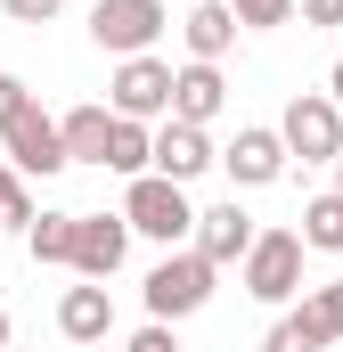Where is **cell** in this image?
Segmentation results:
<instances>
[{"label": "cell", "mask_w": 343, "mask_h": 352, "mask_svg": "<svg viewBox=\"0 0 343 352\" xmlns=\"http://www.w3.org/2000/svg\"><path fill=\"white\" fill-rule=\"evenodd\" d=\"M213 278H221V270L204 263L196 246H164V263L147 270V287H139V295H147V320H164V328L196 320V311L213 303Z\"/></svg>", "instance_id": "6da1fadb"}, {"label": "cell", "mask_w": 343, "mask_h": 352, "mask_svg": "<svg viewBox=\"0 0 343 352\" xmlns=\"http://www.w3.org/2000/svg\"><path fill=\"white\" fill-rule=\"evenodd\" d=\"M237 278H246V295H254V303L286 311V303L303 295V238H294V230H254V246H246Z\"/></svg>", "instance_id": "7a4b0ae2"}, {"label": "cell", "mask_w": 343, "mask_h": 352, "mask_svg": "<svg viewBox=\"0 0 343 352\" xmlns=\"http://www.w3.org/2000/svg\"><path fill=\"white\" fill-rule=\"evenodd\" d=\"M123 221H131V238H156V246H188V230H196V205H188V188H180V180L139 173L131 188H123Z\"/></svg>", "instance_id": "3957f363"}, {"label": "cell", "mask_w": 343, "mask_h": 352, "mask_svg": "<svg viewBox=\"0 0 343 352\" xmlns=\"http://www.w3.org/2000/svg\"><path fill=\"white\" fill-rule=\"evenodd\" d=\"M278 140H286V164L303 156V164H335L343 156V115L327 90H294L286 98V115H278Z\"/></svg>", "instance_id": "277c9868"}, {"label": "cell", "mask_w": 343, "mask_h": 352, "mask_svg": "<svg viewBox=\"0 0 343 352\" xmlns=\"http://www.w3.org/2000/svg\"><path fill=\"white\" fill-rule=\"evenodd\" d=\"M172 8L164 0H98L90 8V41L106 50V58H147L156 41H164Z\"/></svg>", "instance_id": "5b68a950"}, {"label": "cell", "mask_w": 343, "mask_h": 352, "mask_svg": "<svg viewBox=\"0 0 343 352\" xmlns=\"http://www.w3.org/2000/svg\"><path fill=\"white\" fill-rule=\"evenodd\" d=\"M0 148H8V173H16V180H49V173H66V140H58V115H41L33 98L8 115Z\"/></svg>", "instance_id": "8992f818"}, {"label": "cell", "mask_w": 343, "mask_h": 352, "mask_svg": "<svg viewBox=\"0 0 343 352\" xmlns=\"http://www.w3.org/2000/svg\"><path fill=\"white\" fill-rule=\"evenodd\" d=\"M106 90H115L106 115H123V123H164L172 115V66L156 58V50H147V58H123Z\"/></svg>", "instance_id": "52a82bcc"}, {"label": "cell", "mask_w": 343, "mask_h": 352, "mask_svg": "<svg viewBox=\"0 0 343 352\" xmlns=\"http://www.w3.org/2000/svg\"><path fill=\"white\" fill-rule=\"evenodd\" d=\"M123 254H131V221H123V213H74V278H98V287H106V278H115V270H123Z\"/></svg>", "instance_id": "ba28073f"}, {"label": "cell", "mask_w": 343, "mask_h": 352, "mask_svg": "<svg viewBox=\"0 0 343 352\" xmlns=\"http://www.w3.org/2000/svg\"><path fill=\"white\" fill-rule=\"evenodd\" d=\"M213 164L229 173V188H270V180L286 173V140H278L270 123H246L229 148H213Z\"/></svg>", "instance_id": "9c48e42d"}, {"label": "cell", "mask_w": 343, "mask_h": 352, "mask_svg": "<svg viewBox=\"0 0 343 352\" xmlns=\"http://www.w3.org/2000/svg\"><path fill=\"white\" fill-rule=\"evenodd\" d=\"M147 173L156 180H180V188H188V180L196 173H213V140H204V131H196V123H156V131H147Z\"/></svg>", "instance_id": "30bf717a"}, {"label": "cell", "mask_w": 343, "mask_h": 352, "mask_svg": "<svg viewBox=\"0 0 343 352\" xmlns=\"http://www.w3.org/2000/svg\"><path fill=\"white\" fill-rule=\"evenodd\" d=\"M254 213H246V205H237V197H229V205H204V213H196V230H188V246H196V254H204V263L213 270H229V263H246V246H254Z\"/></svg>", "instance_id": "8fae6325"}, {"label": "cell", "mask_w": 343, "mask_h": 352, "mask_svg": "<svg viewBox=\"0 0 343 352\" xmlns=\"http://www.w3.org/2000/svg\"><path fill=\"white\" fill-rule=\"evenodd\" d=\"M58 336H66V344H106V336H115V295H106L98 278H82V287L58 295Z\"/></svg>", "instance_id": "7c38bea8"}, {"label": "cell", "mask_w": 343, "mask_h": 352, "mask_svg": "<svg viewBox=\"0 0 343 352\" xmlns=\"http://www.w3.org/2000/svg\"><path fill=\"white\" fill-rule=\"evenodd\" d=\"M221 107H229V82H221V66H196V58H188V66L172 74V123H196V131H204Z\"/></svg>", "instance_id": "4fadbf2b"}, {"label": "cell", "mask_w": 343, "mask_h": 352, "mask_svg": "<svg viewBox=\"0 0 343 352\" xmlns=\"http://www.w3.org/2000/svg\"><path fill=\"white\" fill-rule=\"evenodd\" d=\"M180 41H188V58H196V66H221V58H229V41H237V16H229L221 0H196V8L180 16Z\"/></svg>", "instance_id": "5bb4252c"}, {"label": "cell", "mask_w": 343, "mask_h": 352, "mask_svg": "<svg viewBox=\"0 0 343 352\" xmlns=\"http://www.w3.org/2000/svg\"><path fill=\"white\" fill-rule=\"evenodd\" d=\"M106 123H115L106 107H66V115H58V140H66V164H98V156H106Z\"/></svg>", "instance_id": "9a60e30c"}, {"label": "cell", "mask_w": 343, "mask_h": 352, "mask_svg": "<svg viewBox=\"0 0 343 352\" xmlns=\"http://www.w3.org/2000/svg\"><path fill=\"white\" fill-rule=\"evenodd\" d=\"M25 254L41 270H66L74 263V213H33L25 221Z\"/></svg>", "instance_id": "2e32d148"}, {"label": "cell", "mask_w": 343, "mask_h": 352, "mask_svg": "<svg viewBox=\"0 0 343 352\" xmlns=\"http://www.w3.org/2000/svg\"><path fill=\"white\" fill-rule=\"evenodd\" d=\"M294 238H303V254H343V197L335 188L303 205V230H294Z\"/></svg>", "instance_id": "e0dca14e"}, {"label": "cell", "mask_w": 343, "mask_h": 352, "mask_svg": "<svg viewBox=\"0 0 343 352\" xmlns=\"http://www.w3.org/2000/svg\"><path fill=\"white\" fill-rule=\"evenodd\" d=\"M98 173H123V180H139L147 173V123H106V156H98Z\"/></svg>", "instance_id": "ac0fdd59"}, {"label": "cell", "mask_w": 343, "mask_h": 352, "mask_svg": "<svg viewBox=\"0 0 343 352\" xmlns=\"http://www.w3.org/2000/svg\"><path fill=\"white\" fill-rule=\"evenodd\" d=\"M303 320H311L327 344H343V278H327V287H311V295H303Z\"/></svg>", "instance_id": "d6986e66"}, {"label": "cell", "mask_w": 343, "mask_h": 352, "mask_svg": "<svg viewBox=\"0 0 343 352\" xmlns=\"http://www.w3.org/2000/svg\"><path fill=\"white\" fill-rule=\"evenodd\" d=\"M246 33H278V25H294V0H221Z\"/></svg>", "instance_id": "ffe728a7"}, {"label": "cell", "mask_w": 343, "mask_h": 352, "mask_svg": "<svg viewBox=\"0 0 343 352\" xmlns=\"http://www.w3.org/2000/svg\"><path fill=\"white\" fill-rule=\"evenodd\" d=\"M261 352H327V336H319V328H311L303 311H286V320H278V328L261 336Z\"/></svg>", "instance_id": "44dd1931"}, {"label": "cell", "mask_w": 343, "mask_h": 352, "mask_svg": "<svg viewBox=\"0 0 343 352\" xmlns=\"http://www.w3.org/2000/svg\"><path fill=\"white\" fill-rule=\"evenodd\" d=\"M25 221H33V188L0 164V230H25Z\"/></svg>", "instance_id": "7402d4cb"}, {"label": "cell", "mask_w": 343, "mask_h": 352, "mask_svg": "<svg viewBox=\"0 0 343 352\" xmlns=\"http://www.w3.org/2000/svg\"><path fill=\"white\" fill-rule=\"evenodd\" d=\"M58 8H66V0H0V16H8V25H49Z\"/></svg>", "instance_id": "603a6c76"}, {"label": "cell", "mask_w": 343, "mask_h": 352, "mask_svg": "<svg viewBox=\"0 0 343 352\" xmlns=\"http://www.w3.org/2000/svg\"><path fill=\"white\" fill-rule=\"evenodd\" d=\"M123 352H180V336H172L164 320H147V328H131V344Z\"/></svg>", "instance_id": "cb8c5ba5"}, {"label": "cell", "mask_w": 343, "mask_h": 352, "mask_svg": "<svg viewBox=\"0 0 343 352\" xmlns=\"http://www.w3.org/2000/svg\"><path fill=\"white\" fill-rule=\"evenodd\" d=\"M303 25H343V0H294Z\"/></svg>", "instance_id": "d4e9b609"}, {"label": "cell", "mask_w": 343, "mask_h": 352, "mask_svg": "<svg viewBox=\"0 0 343 352\" xmlns=\"http://www.w3.org/2000/svg\"><path fill=\"white\" fill-rule=\"evenodd\" d=\"M25 98H33V90L16 82V74H0V131H8V115H16V107H25Z\"/></svg>", "instance_id": "484cf974"}, {"label": "cell", "mask_w": 343, "mask_h": 352, "mask_svg": "<svg viewBox=\"0 0 343 352\" xmlns=\"http://www.w3.org/2000/svg\"><path fill=\"white\" fill-rule=\"evenodd\" d=\"M327 98H335V115H343V58H335V82H327Z\"/></svg>", "instance_id": "4316f807"}, {"label": "cell", "mask_w": 343, "mask_h": 352, "mask_svg": "<svg viewBox=\"0 0 343 352\" xmlns=\"http://www.w3.org/2000/svg\"><path fill=\"white\" fill-rule=\"evenodd\" d=\"M0 352H8V311H0Z\"/></svg>", "instance_id": "83f0119b"}, {"label": "cell", "mask_w": 343, "mask_h": 352, "mask_svg": "<svg viewBox=\"0 0 343 352\" xmlns=\"http://www.w3.org/2000/svg\"><path fill=\"white\" fill-rule=\"evenodd\" d=\"M335 197H343V156H335Z\"/></svg>", "instance_id": "f1b7e54d"}]
</instances>
